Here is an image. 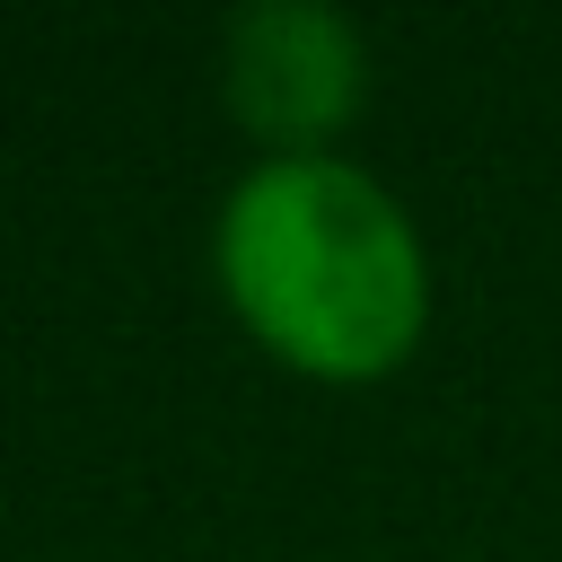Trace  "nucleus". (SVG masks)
<instances>
[{
	"label": "nucleus",
	"mask_w": 562,
	"mask_h": 562,
	"mask_svg": "<svg viewBox=\"0 0 562 562\" xmlns=\"http://www.w3.org/2000/svg\"><path fill=\"white\" fill-rule=\"evenodd\" d=\"M211 281L281 369L325 386H378L430 334V246L342 149L255 158L211 211Z\"/></svg>",
	"instance_id": "f257e3e1"
},
{
	"label": "nucleus",
	"mask_w": 562,
	"mask_h": 562,
	"mask_svg": "<svg viewBox=\"0 0 562 562\" xmlns=\"http://www.w3.org/2000/svg\"><path fill=\"white\" fill-rule=\"evenodd\" d=\"M220 97L263 158H325L369 105V35L325 0H255L220 26Z\"/></svg>",
	"instance_id": "f03ea898"
}]
</instances>
